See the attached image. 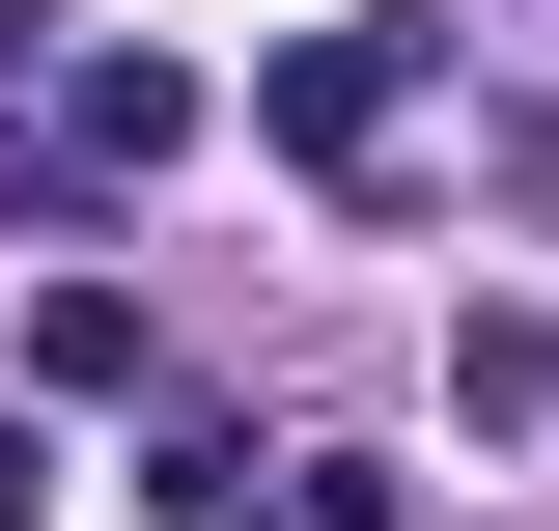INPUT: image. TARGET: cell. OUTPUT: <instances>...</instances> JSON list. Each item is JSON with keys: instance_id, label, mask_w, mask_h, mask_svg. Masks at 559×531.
Wrapping results in <instances>:
<instances>
[{"instance_id": "6da1fadb", "label": "cell", "mask_w": 559, "mask_h": 531, "mask_svg": "<svg viewBox=\"0 0 559 531\" xmlns=\"http://www.w3.org/2000/svg\"><path fill=\"white\" fill-rule=\"evenodd\" d=\"M252 140L336 168V197H392V168H419V28H392V0H364V28H280V57H252Z\"/></svg>"}, {"instance_id": "7a4b0ae2", "label": "cell", "mask_w": 559, "mask_h": 531, "mask_svg": "<svg viewBox=\"0 0 559 531\" xmlns=\"http://www.w3.org/2000/svg\"><path fill=\"white\" fill-rule=\"evenodd\" d=\"M197 113H224L197 57H57V140H28V224H112L140 168H197Z\"/></svg>"}, {"instance_id": "3957f363", "label": "cell", "mask_w": 559, "mask_h": 531, "mask_svg": "<svg viewBox=\"0 0 559 531\" xmlns=\"http://www.w3.org/2000/svg\"><path fill=\"white\" fill-rule=\"evenodd\" d=\"M448 420H476V448H559V308H476V335H448Z\"/></svg>"}, {"instance_id": "277c9868", "label": "cell", "mask_w": 559, "mask_h": 531, "mask_svg": "<svg viewBox=\"0 0 559 531\" xmlns=\"http://www.w3.org/2000/svg\"><path fill=\"white\" fill-rule=\"evenodd\" d=\"M0 531H57V448H28V392H0Z\"/></svg>"}]
</instances>
